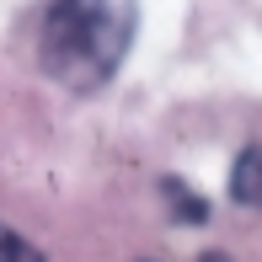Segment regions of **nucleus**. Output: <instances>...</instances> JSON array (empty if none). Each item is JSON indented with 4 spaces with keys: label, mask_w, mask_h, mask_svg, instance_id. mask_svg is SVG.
<instances>
[{
    "label": "nucleus",
    "mask_w": 262,
    "mask_h": 262,
    "mask_svg": "<svg viewBox=\"0 0 262 262\" xmlns=\"http://www.w3.org/2000/svg\"><path fill=\"white\" fill-rule=\"evenodd\" d=\"M0 262H38V257H32V252H27V246H21L11 230H0Z\"/></svg>",
    "instance_id": "nucleus-3"
},
{
    "label": "nucleus",
    "mask_w": 262,
    "mask_h": 262,
    "mask_svg": "<svg viewBox=\"0 0 262 262\" xmlns=\"http://www.w3.org/2000/svg\"><path fill=\"white\" fill-rule=\"evenodd\" d=\"M204 262H230V257H225V252H209V257H204Z\"/></svg>",
    "instance_id": "nucleus-4"
},
{
    "label": "nucleus",
    "mask_w": 262,
    "mask_h": 262,
    "mask_svg": "<svg viewBox=\"0 0 262 262\" xmlns=\"http://www.w3.org/2000/svg\"><path fill=\"white\" fill-rule=\"evenodd\" d=\"M230 198L246 209L262 204V145H246L235 156V171H230Z\"/></svg>",
    "instance_id": "nucleus-2"
},
{
    "label": "nucleus",
    "mask_w": 262,
    "mask_h": 262,
    "mask_svg": "<svg viewBox=\"0 0 262 262\" xmlns=\"http://www.w3.org/2000/svg\"><path fill=\"white\" fill-rule=\"evenodd\" d=\"M134 0H54L43 16V70L70 91H97L134 43Z\"/></svg>",
    "instance_id": "nucleus-1"
}]
</instances>
